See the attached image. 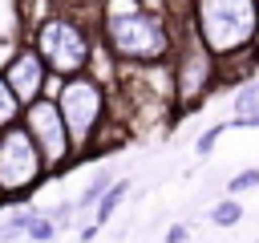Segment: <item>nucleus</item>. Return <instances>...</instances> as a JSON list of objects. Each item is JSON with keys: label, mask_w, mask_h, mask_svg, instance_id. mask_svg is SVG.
Returning <instances> with one entry per match:
<instances>
[{"label": "nucleus", "mask_w": 259, "mask_h": 243, "mask_svg": "<svg viewBox=\"0 0 259 243\" xmlns=\"http://www.w3.org/2000/svg\"><path fill=\"white\" fill-rule=\"evenodd\" d=\"M28 45L45 57L49 73L57 81H65V77L89 73L93 53H97V24L81 12H73V8H53L28 32Z\"/></svg>", "instance_id": "2"}, {"label": "nucleus", "mask_w": 259, "mask_h": 243, "mask_svg": "<svg viewBox=\"0 0 259 243\" xmlns=\"http://www.w3.org/2000/svg\"><path fill=\"white\" fill-rule=\"evenodd\" d=\"M251 130H259V113H255V117H251Z\"/></svg>", "instance_id": "21"}, {"label": "nucleus", "mask_w": 259, "mask_h": 243, "mask_svg": "<svg viewBox=\"0 0 259 243\" xmlns=\"http://www.w3.org/2000/svg\"><path fill=\"white\" fill-rule=\"evenodd\" d=\"M57 97V109L65 117V130L73 138V150H77V162L93 154L101 130L109 126L113 117V105H109V85L97 81L93 73H77V77H65L57 81L53 89Z\"/></svg>", "instance_id": "3"}, {"label": "nucleus", "mask_w": 259, "mask_h": 243, "mask_svg": "<svg viewBox=\"0 0 259 243\" xmlns=\"http://www.w3.org/2000/svg\"><path fill=\"white\" fill-rule=\"evenodd\" d=\"M170 73H174V105H178V122L198 113L223 85H219V57L202 45V36L194 32L190 20L178 24V45L170 57Z\"/></svg>", "instance_id": "5"}, {"label": "nucleus", "mask_w": 259, "mask_h": 243, "mask_svg": "<svg viewBox=\"0 0 259 243\" xmlns=\"http://www.w3.org/2000/svg\"><path fill=\"white\" fill-rule=\"evenodd\" d=\"M251 190H259V166H243V170L231 174L227 186H223V194H231V198H243V194H251Z\"/></svg>", "instance_id": "13"}, {"label": "nucleus", "mask_w": 259, "mask_h": 243, "mask_svg": "<svg viewBox=\"0 0 259 243\" xmlns=\"http://www.w3.org/2000/svg\"><path fill=\"white\" fill-rule=\"evenodd\" d=\"M24 235H28L32 243H53V239H57V223H53V219H49V215L40 211V215L32 219V227H28Z\"/></svg>", "instance_id": "16"}, {"label": "nucleus", "mask_w": 259, "mask_h": 243, "mask_svg": "<svg viewBox=\"0 0 259 243\" xmlns=\"http://www.w3.org/2000/svg\"><path fill=\"white\" fill-rule=\"evenodd\" d=\"M45 178H49V170H45V158H40L36 142L28 138V130L20 122L0 130V207L24 202Z\"/></svg>", "instance_id": "6"}, {"label": "nucleus", "mask_w": 259, "mask_h": 243, "mask_svg": "<svg viewBox=\"0 0 259 243\" xmlns=\"http://www.w3.org/2000/svg\"><path fill=\"white\" fill-rule=\"evenodd\" d=\"M255 243H259V239H255Z\"/></svg>", "instance_id": "23"}, {"label": "nucleus", "mask_w": 259, "mask_h": 243, "mask_svg": "<svg viewBox=\"0 0 259 243\" xmlns=\"http://www.w3.org/2000/svg\"><path fill=\"white\" fill-rule=\"evenodd\" d=\"M0 73H4V81H8V89L16 93L20 105H32V101H40V97H49V93L57 89V77L49 73L45 57H40L28 40L12 49V57L4 61Z\"/></svg>", "instance_id": "8"}, {"label": "nucleus", "mask_w": 259, "mask_h": 243, "mask_svg": "<svg viewBox=\"0 0 259 243\" xmlns=\"http://www.w3.org/2000/svg\"><path fill=\"white\" fill-rule=\"evenodd\" d=\"M255 113H259V77L243 81L231 93V122H227V130H251V117Z\"/></svg>", "instance_id": "9"}, {"label": "nucleus", "mask_w": 259, "mask_h": 243, "mask_svg": "<svg viewBox=\"0 0 259 243\" xmlns=\"http://www.w3.org/2000/svg\"><path fill=\"white\" fill-rule=\"evenodd\" d=\"M20 126H24V130H28V138L36 142V150H40V158H45L49 178L69 174V170L77 166V150H73V138H69V130H65V117H61V109H57V97H53V93H49V97H40V101H32V105H24Z\"/></svg>", "instance_id": "7"}, {"label": "nucleus", "mask_w": 259, "mask_h": 243, "mask_svg": "<svg viewBox=\"0 0 259 243\" xmlns=\"http://www.w3.org/2000/svg\"><path fill=\"white\" fill-rule=\"evenodd\" d=\"M20 113H24V105L16 101V93L8 89V81H4V73H0V130L16 126V122H20Z\"/></svg>", "instance_id": "14"}, {"label": "nucleus", "mask_w": 259, "mask_h": 243, "mask_svg": "<svg viewBox=\"0 0 259 243\" xmlns=\"http://www.w3.org/2000/svg\"><path fill=\"white\" fill-rule=\"evenodd\" d=\"M97 40L121 69H150L174 57L178 24L162 8H146L142 0H101Z\"/></svg>", "instance_id": "1"}, {"label": "nucleus", "mask_w": 259, "mask_h": 243, "mask_svg": "<svg viewBox=\"0 0 259 243\" xmlns=\"http://www.w3.org/2000/svg\"><path fill=\"white\" fill-rule=\"evenodd\" d=\"M12 239H20V231H16V227L4 219V223H0V243H12Z\"/></svg>", "instance_id": "19"}, {"label": "nucleus", "mask_w": 259, "mask_h": 243, "mask_svg": "<svg viewBox=\"0 0 259 243\" xmlns=\"http://www.w3.org/2000/svg\"><path fill=\"white\" fill-rule=\"evenodd\" d=\"M45 215L57 223V231H65V227H73V223H77L73 215H81V211H77V198H65V202H57V207H53V211H45Z\"/></svg>", "instance_id": "17"}, {"label": "nucleus", "mask_w": 259, "mask_h": 243, "mask_svg": "<svg viewBox=\"0 0 259 243\" xmlns=\"http://www.w3.org/2000/svg\"><path fill=\"white\" fill-rule=\"evenodd\" d=\"M255 53H259V36H255Z\"/></svg>", "instance_id": "22"}, {"label": "nucleus", "mask_w": 259, "mask_h": 243, "mask_svg": "<svg viewBox=\"0 0 259 243\" xmlns=\"http://www.w3.org/2000/svg\"><path fill=\"white\" fill-rule=\"evenodd\" d=\"M223 134H227V122H214V126H206V130H202V134L194 138V154H198V158H210Z\"/></svg>", "instance_id": "15"}, {"label": "nucleus", "mask_w": 259, "mask_h": 243, "mask_svg": "<svg viewBox=\"0 0 259 243\" xmlns=\"http://www.w3.org/2000/svg\"><path fill=\"white\" fill-rule=\"evenodd\" d=\"M186 239H190V223H170L162 235V243H186Z\"/></svg>", "instance_id": "18"}, {"label": "nucleus", "mask_w": 259, "mask_h": 243, "mask_svg": "<svg viewBox=\"0 0 259 243\" xmlns=\"http://www.w3.org/2000/svg\"><path fill=\"white\" fill-rule=\"evenodd\" d=\"M146 8H166V0H142Z\"/></svg>", "instance_id": "20"}, {"label": "nucleus", "mask_w": 259, "mask_h": 243, "mask_svg": "<svg viewBox=\"0 0 259 243\" xmlns=\"http://www.w3.org/2000/svg\"><path fill=\"white\" fill-rule=\"evenodd\" d=\"M125 194H130V178H117V182H113V186L101 194V202L93 207V223H97V227H105V223L113 219V211L125 202Z\"/></svg>", "instance_id": "11"}, {"label": "nucleus", "mask_w": 259, "mask_h": 243, "mask_svg": "<svg viewBox=\"0 0 259 243\" xmlns=\"http://www.w3.org/2000/svg\"><path fill=\"white\" fill-rule=\"evenodd\" d=\"M206 219H210L214 227H239V223H243V202H239V198H231V194H223L219 202H210Z\"/></svg>", "instance_id": "12"}, {"label": "nucleus", "mask_w": 259, "mask_h": 243, "mask_svg": "<svg viewBox=\"0 0 259 243\" xmlns=\"http://www.w3.org/2000/svg\"><path fill=\"white\" fill-rule=\"evenodd\" d=\"M190 24L202 36V45L227 61L247 49H255L259 36V0H194Z\"/></svg>", "instance_id": "4"}, {"label": "nucleus", "mask_w": 259, "mask_h": 243, "mask_svg": "<svg viewBox=\"0 0 259 243\" xmlns=\"http://www.w3.org/2000/svg\"><path fill=\"white\" fill-rule=\"evenodd\" d=\"M113 182H117L113 166H97V174H93V178L85 182V190L77 194V211H93V207L101 202V194H105V190H109Z\"/></svg>", "instance_id": "10"}]
</instances>
